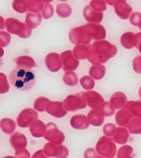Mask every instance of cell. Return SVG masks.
<instances>
[{"label":"cell","instance_id":"obj_54","mask_svg":"<svg viewBox=\"0 0 141 158\" xmlns=\"http://www.w3.org/2000/svg\"><path fill=\"white\" fill-rule=\"evenodd\" d=\"M3 55H4V50L2 48H0V59L3 56Z\"/></svg>","mask_w":141,"mask_h":158},{"label":"cell","instance_id":"obj_23","mask_svg":"<svg viewBox=\"0 0 141 158\" xmlns=\"http://www.w3.org/2000/svg\"><path fill=\"white\" fill-rule=\"evenodd\" d=\"M42 21L40 13H34L28 12L26 15V24L31 29L38 27Z\"/></svg>","mask_w":141,"mask_h":158},{"label":"cell","instance_id":"obj_8","mask_svg":"<svg viewBox=\"0 0 141 158\" xmlns=\"http://www.w3.org/2000/svg\"><path fill=\"white\" fill-rule=\"evenodd\" d=\"M43 151L47 156L55 158H67L69 151L65 146L48 143L44 146Z\"/></svg>","mask_w":141,"mask_h":158},{"label":"cell","instance_id":"obj_4","mask_svg":"<svg viewBox=\"0 0 141 158\" xmlns=\"http://www.w3.org/2000/svg\"><path fill=\"white\" fill-rule=\"evenodd\" d=\"M85 92L67 96L64 101V108L68 111H76L87 107V101Z\"/></svg>","mask_w":141,"mask_h":158},{"label":"cell","instance_id":"obj_11","mask_svg":"<svg viewBox=\"0 0 141 158\" xmlns=\"http://www.w3.org/2000/svg\"><path fill=\"white\" fill-rule=\"evenodd\" d=\"M60 57L62 62V66L64 71H73L78 67L80 62L74 57L71 50H67L62 52Z\"/></svg>","mask_w":141,"mask_h":158},{"label":"cell","instance_id":"obj_48","mask_svg":"<svg viewBox=\"0 0 141 158\" xmlns=\"http://www.w3.org/2000/svg\"><path fill=\"white\" fill-rule=\"evenodd\" d=\"M15 158H31V154L26 149L16 151L15 153Z\"/></svg>","mask_w":141,"mask_h":158},{"label":"cell","instance_id":"obj_33","mask_svg":"<svg viewBox=\"0 0 141 158\" xmlns=\"http://www.w3.org/2000/svg\"><path fill=\"white\" fill-rule=\"evenodd\" d=\"M56 12L60 17L65 18L71 15L72 10L69 5L66 3H62L57 5Z\"/></svg>","mask_w":141,"mask_h":158},{"label":"cell","instance_id":"obj_16","mask_svg":"<svg viewBox=\"0 0 141 158\" xmlns=\"http://www.w3.org/2000/svg\"><path fill=\"white\" fill-rule=\"evenodd\" d=\"M135 118L134 115L128 110L123 107L116 112L115 115L116 123L118 126L123 127H128V125Z\"/></svg>","mask_w":141,"mask_h":158},{"label":"cell","instance_id":"obj_29","mask_svg":"<svg viewBox=\"0 0 141 158\" xmlns=\"http://www.w3.org/2000/svg\"><path fill=\"white\" fill-rule=\"evenodd\" d=\"M87 59L90 63L94 65H100L102 64H105L109 61L92 48H91L88 52Z\"/></svg>","mask_w":141,"mask_h":158},{"label":"cell","instance_id":"obj_27","mask_svg":"<svg viewBox=\"0 0 141 158\" xmlns=\"http://www.w3.org/2000/svg\"><path fill=\"white\" fill-rule=\"evenodd\" d=\"M130 135L128 131L125 128H117L116 132L114 135V142L120 144H124L127 142V139Z\"/></svg>","mask_w":141,"mask_h":158},{"label":"cell","instance_id":"obj_45","mask_svg":"<svg viewBox=\"0 0 141 158\" xmlns=\"http://www.w3.org/2000/svg\"><path fill=\"white\" fill-rule=\"evenodd\" d=\"M116 129L117 128L115 125L112 123H108L104 125L103 128V132L106 136L111 137L114 135Z\"/></svg>","mask_w":141,"mask_h":158},{"label":"cell","instance_id":"obj_56","mask_svg":"<svg viewBox=\"0 0 141 158\" xmlns=\"http://www.w3.org/2000/svg\"><path fill=\"white\" fill-rule=\"evenodd\" d=\"M139 96L140 98L141 99V87H140L139 90Z\"/></svg>","mask_w":141,"mask_h":158},{"label":"cell","instance_id":"obj_50","mask_svg":"<svg viewBox=\"0 0 141 158\" xmlns=\"http://www.w3.org/2000/svg\"><path fill=\"white\" fill-rule=\"evenodd\" d=\"M141 43V33H138L135 34L134 39V47L138 48L139 44Z\"/></svg>","mask_w":141,"mask_h":158},{"label":"cell","instance_id":"obj_51","mask_svg":"<svg viewBox=\"0 0 141 158\" xmlns=\"http://www.w3.org/2000/svg\"><path fill=\"white\" fill-rule=\"evenodd\" d=\"M31 158H49L46 156L43 150H39L34 154Z\"/></svg>","mask_w":141,"mask_h":158},{"label":"cell","instance_id":"obj_26","mask_svg":"<svg viewBox=\"0 0 141 158\" xmlns=\"http://www.w3.org/2000/svg\"><path fill=\"white\" fill-rule=\"evenodd\" d=\"M123 107L131 112L134 117L141 118V100L128 102Z\"/></svg>","mask_w":141,"mask_h":158},{"label":"cell","instance_id":"obj_25","mask_svg":"<svg viewBox=\"0 0 141 158\" xmlns=\"http://www.w3.org/2000/svg\"><path fill=\"white\" fill-rule=\"evenodd\" d=\"M91 49V45H78L75 46L73 54L74 57L78 60H85L87 59L88 52Z\"/></svg>","mask_w":141,"mask_h":158},{"label":"cell","instance_id":"obj_13","mask_svg":"<svg viewBox=\"0 0 141 158\" xmlns=\"http://www.w3.org/2000/svg\"><path fill=\"white\" fill-rule=\"evenodd\" d=\"M85 98L88 106L93 109L100 110L104 102L103 97L97 92L90 90L85 93Z\"/></svg>","mask_w":141,"mask_h":158},{"label":"cell","instance_id":"obj_5","mask_svg":"<svg viewBox=\"0 0 141 158\" xmlns=\"http://www.w3.org/2000/svg\"><path fill=\"white\" fill-rule=\"evenodd\" d=\"M92 49L108 60L114 57L118 52L116 46L105 40L93 42Z\"/></svg>","mask_w":141,"mask_h":158},{"label":"cell","instance_id":"obj_59","mask_svg":"<svg viewBox=\"0 0 141 158\" xmlns=\"http://www.w3.org/2000/svg\"><path fill=\"white\" fill-rule=\"evenodd\" d=\"M97 158H103V157H97Z\"/></svg>","mask_w":141,"mask_h":158},{"label":"cell","instance_id":"obj_19","mask_svg":"<svg viewBox=\"0 0 141 158\" xmlns=\"http://www.w3.org/2000/svg\"><path fill=\"white\" fill-rule=\"evenodd\" d=\"M72 127L76 130H85L89 126V122L85 115H76L72 116L70 121Z\"/></svg>","mask_w":141,"mask_h":158},{"label":"cell","instance_id":"obj_22","mask_svg":"<svg viewBox=\"0 0 141 158\" xmlns=\"http://www.w3.org/2000/svg\"><path fill=\"white\" fill-rule=\"evenodd\" d=\"M110 101L115 109L119 110L126 104L127 98L122 92H115L112 95Z\"/></svg>","mask_w":141,"mask_h":158},{"label":"cell","instance_id":"obj_30","mask_svg":"<svg viewBox=\"0 0 141 158\" xmlns=\"http://www.w3.org/2000/svg\"><path fill=\"white\" fill-rule=\"evenodd\" d=\"M106 69L104 65H94L90 68V76L96 80H100L105 76Z\"/></svg>","mask_w":141,"mask_h":158},{"label":"cell","instance_id":"obj_55","mask_svg":"<svg viewBox=\"0 0 141 158\" xmlns=\"http://www.w3.org/2000/svg\"><path fill=\"white\" fill-rule=\"evenodd\" d=\"M138 49L139 50V52H140V54H141V43L139 44V48H138Z\"/></svg>","mask_w":141,"mask_h":158},{"label":"cell","instance_id":"obj_32","mask_svg":"<svg viewBox=\"0 0 141 158\" xmlns=\"http://www.w3.org/2000/svg\"><path fill=\"white\" fill-rule=\"evenodd\" d=\"M27 10L34 13H38L43 10L44 3L40 0H28L27 1Z\"/></svg>","mask_w":141,"mask_h":158},{"label":"cell","instance_id":"obj_3","mask_svg":"<svg viewBox=\"0 0 141 158\" xmlns=\"http://www.w3.org/2000/svg\"><path fill=\"white\" fill-rule=\"evenodd\" d=\"M96 151L100 156L106 158H113L116 153V146L111 138L103 136L97 142Z\"/></svg>","mask_w":141,"mask_h":158},{"label":"cell","instance_id":"obj_49","mask_svg":"<svg viewBox=\"0 0 141 158\" xmlns=\"http://www.w3.org/2000/svg\"><path fill=\"white\" fill-rule=\"evenodd\" d=\"M84 156L85 158H97L98 157L93 148H89L85 151Z\"/></svg>","mask_w":141,"mask_h":158},{"label":"cell","instance_id":"obj_31","mask_svg":"<svg viewBox=\"0 0 141 158\" xmlns=\"http://www.w3.org/2000/svg\"><path fill=\"white\" fill-rule=\"evenodd\" d=\"M135 34L132 32H126L122 34L120 39L122 46L126 49H131L134 47V39Z\"/></svg>","mask_w":141,"mask_h":158},{"label":"cell","instance_id":"obj_1","mask_svg":"<svg viewBox=\"0 0 141 158\" xmlns=\"http://www.w3.org/2000/svg\"><path fill=\"white\" fill-rule=\"evenodd\" d=\"M9 80L16 89L26 91L34 87L36 82V77L31 69L17 67L10 72Z\"/></svg>","mask_w":141,"mask_h":158},{"label":"cell","instance_id":"obj_42","mask_svg":"<svg viewBox=\"0 0 141 158\" xmlns=\"http://www.w3.org/2000/svg\"><path fill=\"white\" fill-rule=\"evenodd\" d=\"M100 110L106 117L111 116L115 113V110L114 107H113L111 103L108 102H104L102 107L100 109Z\"/></svg>","mask_w":141,"mask_h":158},{"label":"cell","instance_id":"obj_58","mask_svg":"<svg viewBox=\"0 0 141 158\" xmlns=\"http://www.w3.org/2000/svg\"><path fill=\"white\" fill-rule=\"evenodd\" d=\"M139 29H140V30L141 31V21H140V22H139Z\"/></svg>","mask_w":141,"mask_h":158},{"label":"cell","instance_id":"obj_52","mask_svg":"<svg viewBox=\"0 0 141 158\" xmlns=\"http://www.w3.org/2000/svg\"><path fill=\"white\" fill-rule=\"evenodd\" d=\"M5 29V21L2 16L0 15V31Z\"/></svg>","mask_w":141,"mask_h":158},{"label":"cell","instance_id":"obj_53","mask_svg":"<svg viewBox=\"0 0 141 158\" xmlns=\"http://www.w3.org/2000/svg\"><path fill=\"white\" fill-rule=\"evenodd\" d=\"M116 1H106V2L108 3H109V5H110L113 6L114 5V3H115Z\"/></svg>","mask_w":141,"mask_h":158},{"label":"cell","instance_id":"obj_47","mask_svg":"<svg viewBox=\"0 0 141 158\" xmlns=\"http://www.w3.org/2000/svg\"><path fill=\"white\" fill-rule=\"evenodd\" d=\"M132 66L134 70L136 73L141 74V56H137L134 59Z\"/></svg>","mask_w":141,"mask_h":158},{"label":"cell","instance_id":"obj_20","mask_svg":"<svg viewBox=\"0 0 141 158\" xmlns=\"http://www.w3.org/2000/svg\"><path fill=\"white\" fill-rule=\"evenodd\" d=\"M29 130L34 137H42L46 132V126L41 120H36L30 125Z\"/></svg>","mask_w":141,"mask_h":158},{"label":"cell","instance_id":"obj_15","mask_svg":"<svg viewBox=\"0 0 141 158\" xmlns=\"http://www.w3.org/2000/svg\"><path fill=\"white\" fill-rule=\"evenodd\" d=\"M116 14L122 19H127L130 17L132 8L129 5L126 1H116L114 5Z\"/></svg>","mask_w":141,"mask_h":158},{"label":"cell","instance_id":"obj_24","mask_svg":"<svg viewBox=\"0 0 141 158\" xmlns=\"http://www.w3.org/2000/svg\"><path fill=\"white\" fill-rule=\"evenodd\" d=\"M14 61L17 64V67L31 69L33 67H37L38 64L35 63L33 58L30 56H22L18 57L14 60Z\"/></svg>","mask_w":141,"mask_h":158},{"label":"cell","instance_id":"obj_2","mask_svg":"<svg viewBox=\"0 0 141 158\" xmlns=\"http://www.w3.org/2000/svg\"><path fill=\"white\" fill-rule=\"evenodd\" d=\"M5 27L8 32L17 35L21 38H28L31 35V31L26 23L21 22L15 18H7L6 20Z\"/></svg>","mask_w":141,"mask_h":158},{"label":"cell","instance_id":"obj_12","mask_svg":"<svg viewBox=\"0 0 141 158\" xmlns=\"http://www.w3.org/2000/svg\"><path fill=\"white\" fill-rule=\"evenodd\" d=\"M45 111L56 118H61L67 114L62 102L50 101L46 105Z\"/></svg>","mask_w":141,"mask_h":158},{"label":"cell","instance_id":"obj_57","mask_svg":"<svg viewBox=\"0 0 141 158\" xmlns=\"http://www.w3.org/2000/svg\"><path fill=\"white\" fill-rule=\"evenodd\" d=\"M15 158V157H13V156H6V157H4V158Z\"/></svg>","mask_w":141,"mask_h":158},{"label":"cell","instance_id":"obj_7","mask_svg":"<svg viewBox=\"0 0 141 158\" xmlns=\"http://www.w3.org/2000/svg\"><path fill=\"white\" fill-rule=\"evenodd\" d=\"M81 27L86 35L93 40H98L104 39L106 35L105 28L102 25L94 23H88Z\"/></svg>","mask_w":141,"mask_h":158},{"label":"cell","instance_id":"obj_18","mask_svg":"<svg viewBox=\"0 0 141 158\" xmlns=\"http://www.w3.org/2000/svg\"><path fill=\"white\" fill-rule=\"evenodd\" d=\"M10 146L15 151L25 149L27 145V140L26 136L22 133L15 132L10 137Z\"/></svg>","mask_w":141,"mask_h":158},{"label":"cell","instance_id":"obj_41","mask_svg":"<svg viewBox=\"0 0 141 158\" xmlns=\"http://www.w3.org/2000/svg\"><path fill=\"white\" fill-rule=\"evenodd\" d=\"M10 85L5 74L0 72V94H5L8 92Z\"/></svg>","mask_w":141,"mask_h":158},{"label":"cell","instance_id":"obj_40","mask_svg":"<svg viewBox=\"0 0 141 158\" xmlns=\"http://www.w3.org/2000/svg\"><path fill=\"white\" fill-rule=\"evenodd\" d=\"M12 7L18 13H25L27 10V1H14L12 3Z\"/></svg>","mask_w":141,"mask_h":158},{"label":"cell","instance_id":"obj_14","mask_svg":"<svg viewBox=\"0 0 141 158\" xmlns=\"http://www.w3.org/2000/svg\"><path fill=\"white\" fill-rule=\"evenodd\" d=\"M45 61L47 68L52 72L59 71L62 66V63L59 54L55 52H51L48 54L45 57Z\"/></svg>","mask_w":141,"mask_h":158},{"label":"cell","instance_id":"obj_21","mask_svg":"<svg viewBox=\"0 0 141 158\" xmlns=\"http://www.w3.org/2000/svg\"><path fill=\"white\" fill-rule=\"evenodd\" d=\"M88 120L94 126H100L104 122V115L100 110L92 109L88 113Z\"/></svg>","mask_w":141,"mask_h":158},{"label":"cell","instance_id":"obj_6","mask_svg":"<svg viewBox=\"0 0 141 158\" xmlns=\"http://www.w3.org/2000/svg\"><path fill=\"white\" fill-rule=\"evenodd\" d=\"M46 140L54 144H61L64 142L65 136L61 131L58 129L56 125L50 123L46 125V131L44 135Z\"/></svg>","mask_w":141,"mask_h":158},{"label":"cell","instance_id":"obj_9","mask_svg":"<svg viewBox=\"0 0 141 158\" xmlns=\"http://www.w3.org/2000/svg\"><path fill=\"white\" fill-rule=\"evenodd\" d=\"M38 118V113L31 108L24 109L19 114L17 122L19 127L22 128H27L30 125L37 120Z\"/></svg>","mask_w":141,"mask_h":158},{"label":"cell","instance_id":"obj_38","mask_svg":"<svg viewBox=\"0 0 141 158\" xmlns=\"http://www.w3.org/2000/svg\"><path fill=\"white\" fill-rule=\"evenodd\" d=\"M80 83L83 89L86 90L92 89L95 85V82L92 77L85 76L80 79Z\"/></svg>","mask_w":141,"mask_h":158},{"label":"cell","instance_id":"obj_28","mask_svg":"<svg viewBox=\"0 0 141 158\" xmlns=\"http://www.w3.org/2000/svg\"><path fill=\"white\" fill-rule=\"evenodd\" d=\"M0 127L3 132L10 135L15 130L16 124L14 120L4 118L0 121Z\"/></svg>","mask_w":141,"mask_h":158},{"label":"cell","instance_id":"obj_43","mask_svg":"<svg viewBox=\"0 0 141 158\" xmlns=\"http://www.w3.org/2000/svg\"><path fill=\"white\" fill-rule=\"evenodd\" d=\"M54 10L52 6L50 3L45 4L43 10H42V17L45 19L52 18L54 15Z\"/></svg>","mask_w":141,"mask_h":158},{"label":"cell","instance_id":"obj_17","mask_svg":"<svg viewBox=\"0 0 141 158\" xmlns=\"http://www.w3.org/2000/svg\"><path fill=\"white\" fill-rule=\"evenodd\" d=\"M83 15L85 19L90 23H100L103 19V12H99L93 10L90 6L85 7Z\"/></svg>","mask_w":141,"mask_h":158},{"label":"cell","instance_id":"obj_34","mask_svg":"<svg viewBox=\"0 0 141 158\" xmlns=\"http://www.w3.org/2000/svg\"><path fill=\"white\" fill-rule=\"evenodd\" d=\"M63 81L68 86H75L78 82L77 74L74 72L68 71L65 73L63 77Z\"/></svg>","mask_w":141,"mask_h":158},{"label":"cell","instance_id":"obj_35","mask_svg":"<svg viewBox=\"0 0 141 158\" xmlns=\"http://www.w3.org/2000/svg\"><path fill=\"white\" fill-rule=\"evenodd\" d=\"M128 129L132 134H141V118H134L128 125Z\"/></svg>","mask_w":141,"mask_h":158},{"label":"cell","instance_id":"obj_10","mask_svg":"<svg viewBox=\"0 0 141 158\" xmlns=\"http://www.w3.org/2000/svg\"><path fill=\"white\" fill-rule=\"evenodd\" d=\"M69 40L75 45H88L92 41L85 33L81 27H76L71 29L68 34Z\"/></svg>","mask_w":141,"mask_h":158},{"label":"cell","instance_id":"obj_39","mask_svg":"<svg viewBox=\"0 0 141 158\" xmlns=\"http://www.w3.org/2000/svg\"><path fill=\"white\" fill-rule=\"evenodd\" d=\"M90 6L92 8L93 10L99 12H102L103 11L106 10V1L103 0L92 1L90 2Z\"/></svg>","mask_w":141,"mask_h":158},{"label":"cell","instance_id":"obj_46","mask_svg":"<svg viewBox=\"0 0 141 158\" xmlns=\"http://www.w3.org/2000/svg\"><path fill=\"white\" fill-rule=\"evenodd\" d=\"M141 20V13L139 12H134L131 15L130 22L132 25L139 27V23Z\"/></svg>","mask_w":141,"mask_h":158},{"label":"cell","instance_id":"obj_44","mask_svg":"<svg viewBox=\"0 0 141 158\" xmlns=\"http://www.w3.org/2000/svg\"><path fill=\"white\" fill-rule=\"evenodd\" d=\"M11 36L9 33L5 31H0V47H6L10 44Z\"/></svg>","mask_w":141,"mask_h":158},{"label":"cell","instance_id":"obj_36","mask_svg":"<svg viewBox=\"0 0 141 158\" xmlns=\"http://www.w3.org/2000/svg\"><path fill=\"white\" fill-rule=\"evenodd\" d=\"M50 100L45 97H39L34 103V108L39 112H44L45 111L46 105Z\"/></svg>","mask_w":141,"mask_h":158},{"label":"cell","instance_id":"obj_37","mask_svg":"<svg viewBox=\"0 0 141 158\" xmlns=\"http://www.w3.org/2000/svg\"><path fill=\"white\" fill-rule=\"evenodd\" d=\"M133 153V148L128 145L122 146L118 152V158H133L132 154Z\"/></svg>","mask_w":141,"mask_h":158}]
</instances>
